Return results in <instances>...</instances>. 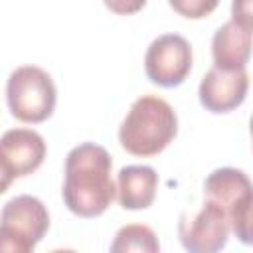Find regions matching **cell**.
<instances>
[{"label":"cell","instance_id":"1","mask_svg":"<svg viewBox=\"0 0 253 253\" xmlns=\"http://www.w3.org/2000/svg\"><path fill=\"white\" fill-rule=\"evenodd\" d=\"M111 168V154L101 144L81 142L67 152L61 198L73 215L93 219L109 210L117 196Z\"/></svg>","mask_w":253,"mask_h":253},{"label":"cell","instance_id":"2","mask_svg":"<svg viewBox=\"0 0 253 253\" xmlns=\"http://www.w3.org/2000/svg\"><path fill=\"white\" fill-rule=\"evenodd\" d=\"M178 134V117L168 101L156 95L138 97L119 126V142L132 156H156Z\"/></svg>","mask_w":253,"mask_h":253},{"label":"cell","instance_id":"3","mask_svg":"<svg viewBox=\"0 0 253 253\" xmlns=\"http://www.w3.org/2000/svg\"><path fill=\"white\" fill-rule=\"evenodd\" d=\"M6 103L12 117L20 123L40 125L53 115L57 89L45 69L38 65H20L6 81Z\"/></svg>","mask_w":253,"mask_h":253},{"label":"cell","instance_id":"4","mask_svg":"<svg viewBox=\"0 0 253 253\" xmlns=\"http://www.w3.org/2000/svg\"><path fill=\"white\" fill-rule=\"evenodd\" d=\"M49 229L45 204L30 194L8 200L0 211V253H30Z\"/></svg>","mask_w":253,"mask_h":253},{"label":"cell","instance_id":"5","mask_svg":"<svg viewBox=\"0 0 253 253\" xmlns=\"http://www.w3.org/2000/svg\"><path fill=\"white\" fill-rule=\"evenodd\" d=\"M192 45L180 34H162L144 53V73L158 87H178L192 71Z\"/></svg>","mask_w":253,"mask_h":253},{"label":"cell","instance_id":"6","mask_svg":"<svg viewBox=\"0 0 253 253\" xmlns=\"http://www.w3.org/2000/svg\"><path fill=\"white\" fill-rule=\"evenodd\" d=\"M229 219L225 210L206 200L200 211L194 215L182 213L178 221V237L186 251L190 253H215L227 245L229 239Z\"/></svg>","mask_w":253,"mask_h":253},{"label":"cell","instance_id":"7","mask_svg":"<svg viewBox=\"0 0 253 253\" xmlns=\"http://www.w3.org/2000/svg\"><path fill=\"white\" fill-rule=\"evenodd\" d=\"M249 91V75L245 69L211 67L200 81L198 97L206 111L225 115L243 105Z\"/></svg>","mask_w":253,"mask_h":253},{"label":"cell","instance_id":"8","mask_svg":"<svg viewBox=\"0 0 253 253\" xmlns=\"http://www.w3.org/2000/svg\"><path fill=\"white\" fill-rule=\"evenodd\" d=\"M0 152L10 162L16 178L34 174L45 160V140L32 128H10L0 136Z\"/></svg>","mask_w":253,"mask_h":253},{"label":"cell","instance_id":"9","mask_svg":"<svg viewBox=\"0 0 253 253\" xmlns=\"http://www.w3.org/2000/svg\"><path fill=\"white\" fill-rule=\"evenodd\" d=\"M117 200L123 210H146L152 206L158 188V174L152 166L130 164L117 174Z\"/></svg>","mask_w":253,"mask_h":253},{"label":"cell","instance_id":"10","mask_svg":"<svg viewBox=\"0 0 253 253\" xmlns=\"http://www.w3.org/2000/svg\"><path fill=\"white\" fill-rule=\"evenodd\" d=\"M251 30L233 20L219 26L211 38L213 65L219 69H245L251 57Z\"/></svg>","mask_w":253,"mask_h":253},{"label":"cell","instance_id":"11","mask_svg":"<svg viewBox=\"0 0 253 253\" xmlns=\"http://www.w3.org/2000/svg\"><path fill=\"white\" fill-rule=\"evenodd\" d=\"M204 196L206 200L219 204L227 213L237 204L253 200V188L249 176L243 170L223 166L208 174V178L204 180Z\"/></svg>","mask_w":253,"mask_h":253},{"label":"cell","instance_id":"12","mask_svg":"<svg viewBox=\"0 0 253 253\" xmlns=\"http://www.w3.org/2000/svg\"><path fill=\"white\" fill-rule=\"evenodd\" d=\"M111 251L113 253H130V251L158 253L160 251V243H158L156 233L148 225H144V223H128V225H123L115 233V239L111 243Z\"/></svg>","mask_w":253,"mask_h":253},{"label":"cell","instance_id":"13","mask_svg":"<svg viewBox=\"0 0 253 253\" xmlns=\"http://www.w3.org/2000/svg\"><path fill=\"white\" fill-rule=\"evenodd\" d=\"M168 4L176 14L188 20H202L217 8L219 0H168Z\"/></svg>","mask_w":253,"mask_h":253},{"label":"cell","instance_id":"14","mask_svg":"<svg viewBox=\"0 0 253 253\" xmlns=\"http://www.w3.org/2000/svg\"><path fill=\"white\" fill-rule=\"evenodd\" d=\"M103 4L117 16H132L146 6V0H103Z\"/></svg>","mask_w":253,"mask_h":253},{"label":"cell","instance_id":"15","mask_svg":"<svg viewBox=\"0 0 253 253\" xmlns=\"http://www.w3.org/2000/svg\"><path fill=\"white\" fill-rule=\"evenodd\" d=\"M253 0H233L231 2V20L241 24V26H247V28H253Z\"/></svg>","mask_w":253,"mask_h":253},{"label":"cell","instance_id":"16","mask_svg":"<svg viewBox=\"0 0 253 253\" xmlns=\"http://www.w3.org/2000/svg\"><path fill=\"white\" fill-rule=\"evenodd\" d=\"M14 180H16V172L10 166V162L4 158V154L0 152V196L10 190V186H12Z\"/></svg>","mask_w":253,"mask_h":253}]
</instances>
